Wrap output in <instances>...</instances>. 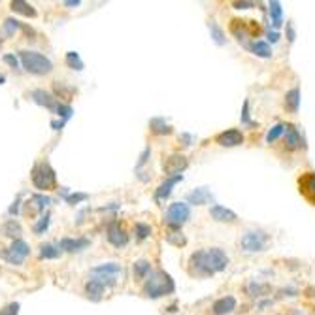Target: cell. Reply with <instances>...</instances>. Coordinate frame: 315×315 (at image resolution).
Instances as JSON below:
<instances>
[{"mask_svg":"<svg viewBox=\"0 0 315 315\" xmlns=\"http://www.w3.org/2000/svg\"><path fill=\"white\" fill-rule=\"evenodd\" d=\"M298 191L312 206H315V172H304L298 178Z\"/></svg>","mask_w":315,"mask_h":315,"instance_id":"9","label":"cell"},{"mask_svg":"<svg viewBox=\"0 0 315 315\" xmlns=\"http://www.w3.org/2000/svg\"><path fill=\"white\" fill-rule=\"evenodd\" d=\"M123 274V266L117 264V262H104V264H98V266L91 268L89 272V281H93L96 285H100L102 289H108V287H114L117 283L119 276Z\"/></svg>","mask_w":315,"mask_h":315,"instance_id":"3","label":"cell"},{"mask_svg":"<svg viewBox=\"0 0 315 315\" xmlns=\"http://www.w3.org/2000/svg\"><path fill=\"white\" fill-rule=\"evenodd\" d=\"M298 106H300V89L295 87V89H291L285 95V108L289 112L296 114V112H298Z\"/></svg>","mask_w":315,"mask_h":315,"instance_id":"22","label":"cell"},{"mask_svg":"<svg viewBox=\"0 0 315 315\" xmlns=\"http://www.w3.org/2000/svg\"><path fill=\"white\" fill-rule=\"evenodd\" d=\"M30 98L36 102L38 106H44V108H48L49 112H55L57 110V106L61 104L55 96L48 93V91H44V89H36V91H32L30 93Z\"/></svg>","mask_w":315,"mask_h":315,"instance_id":"13","label":"cell"},{"mask_svg":"<svg viewBox=\"0 0 315 315\" xmlns=\"http://www.w3.org/2000/svg\"><path fill=\"white\" fill-rule=\"evenodd\" d=\"M151 130L153 132H157V134H168L172 128H170V125L166 123L164 119H161V117H157V119H153L151 123Z\"/></svg>","mask_w":315,"mask_h":315,"instance_id":"32","label":"cell"},{"mask_svg":"<svg viewBox=\"0 0 315 315\" xmlns=\"http://www.w3.org/2000/svg\"><path fill=\"white\" fill-rule=\"evenodd\" d=\"M266 291H268V285H260V283H255V281H251L248 285V293L251 296H262Z\"/></svg>","mask_w":315,"mask_h":315,"instance_id":"35","label":"cell"},{"mask_svg":"<svg viewBox=\"0 0 315 315\" xmlns=\"http://www.w3.org/2000/svg\"><path fill=\"white\" fill-rule=\"evenodd\" d=\"M49 204H51V200H49L48 196L34 194V196H30V200H29V211H44Z\"/></svg>","mask_w":315,"mask_h":315,"instance_id":"24","label":"cell"},{"mask_svg":"<svg viewBox=\"0 0 315 315\" xmlns=\"http://www.w3.org/2000/svg\"><path fill=\"white\" fill-rule=\"evenodd\" d=\"M210 217L217 223H236L238 221V215L234 211L225 208V206H219V204L210 208Z\"/></svg>","mask_w":315,"mask_h":315,"instance_id":"14","label":"cell"},{"mask_svg":"<svg viewBox=\"0 0 315 315\" xmlns=\"http://www.w3.org/2000/svg\"><path fill=\"white\" fill-rule=\"evenodd\" d=\"M89 244H91V240H87V238H63L57 244V248H59V251L76 253V251H81V249H85Z\"/></svg>","mask_w":315,"mask_h":315,"instance_id":"15","label":"cell"},{"mask_svg":"<svg viewBox=\"0 0 315 315\" xmlns=\"http://www.w3.org/2000/svg\"><path fill=\"white\" fill-rule=\"evenodd\" d=\"M238 246L244 253H262L270 246V234L260 229L246 230L238 240Z\"/></svg>","mask_w":315,"mask_h":315,"instance_id":"4","label":"cell"},{"mask_svg":"<svg viewBox=\"0 0 315 315\" xmlns=\"http://www.w3.org/2000/svg\"><path fill=\"white\" fill-rule=\"evenodd\" d=\"M4 83H6V76H2V74H0V85H4Z\"/></svg>","mask_w":315,"mask_h":315,"instance_id":"46","label":"cell"},{"mask_svg":"<svg viewBox=\"0 0 315 315\" xmlns=\"http://www.w3.org/2000/svg\"><path fill=\"white\" fill-rule=\"evenodd\" d=\"M66 64L72 70H83V61H81V57H79V53H76V51H68L66 53Z\"/></svg>","mask_w":315,"mask_h":315,"instance_id":"29","label":"cell"},{"mask_svg":"<svg viewBox=\"0 0 315 315\" xmlns=\"http://www.w3.org/2000/svg\"><path fill=\"white\" fill-rule=\"evenodd\" d=\"M151 274V264L147 260H138L134 262V276L138 279H145V277Z\"/></svg>","mask_w":315,"mask_h":315,"instance_id":"27","label":"cell"},{"mask_svg":"<svg viewBox=\"0 0 315 315\" xmlns=\"http://www.w3.org/2000/svg\"><path fill=\"white\" fill-rule=\"evenodd\" d=\"M268 8H270V17H272V25L279 29L281 27V23H283V10H281V4L274 0V2H270L268 4Z\"/></svg>","mask_w":315,"mask_h":315,"instance_id":"23","label":"cell"},{"mask_svg":"<svg viewBox=\"0 0 315 315\" xmlns=\"http://www.w3.org/2000/svg\"><path fill=\"white\" fill-rule=\"evenodd\" d=\"M55 114H57L59 117H61L59 121H63V123H66L68 119L72 117V114H74V110H72V106L63 104V102H61V104L57 106V110H55Z\"/></svg>","mask_w":315,"mask_h":315,"instance_id":"33","label":"cell"},{"mask_svg":"<svg viewBox=\"0 0 315 315\" xmlns=\"http://www.w3.org/2000/svg\"><path fill=\"white\" fill-rule=\"evenodd\" d=\"M108 242L112 246H115V248H123V246L128 244V234H126L125 227H121L119 221L110 223V227H108Z\"/></svg>","mask_w":315,"mask_h":315,"instance_id":"11","label":"cell"},{"mask_svg":"<svg viewBox=\"0 0 315 315\" xmlns=\"http://www.w3.org/2000/svg\"><path fill=\"white\" fill-rule=\"evenodd\" d=\"M10 6L15 13H21L25 17H36V10L30 6L29 2H25V0H13Z\"/></svg>","mask_w":315,"mask_h":315,"instance_id":"21","label":"cell"},{"mask_svg":"<svg viewBox=\"0 0 315 315\" xmlns=\"http://www.w3.org/2000/svg\"><path fill=\"white\" fill-rule=\"evenodd\" d=\"M4 29H6V32L8 34H13L17 29H21V23L15 19H6V23H4Z\"/></svg>","mask_w":315,"mask_h":315,"instance_id":"40","label":"cell"},{"mask_svg":"<svg viewBox=\"0 0 315 315\" xmlns=\"http://www.w3.org/2000/svg\"><path fill=\"white\" fill-rule=\"evenodd\" d=\"M187 200H189V204L202 206V204H210L213 200V196H211V192L206 187H198V189H194L192 192L187 194Z\"/></svg>","mask_w":315,"mask_h":315,"instance_id":"18","label":"cell"},{"mask_svg":"<svg viewBox=\"0 0 315 315\" xmlns=\"http://www.w3.org/2000/svg\"><path fill=\"white\" fill-rule=\"evenodd\" d=\"M64 198H66L68 204H77V202H83L89 198V194H85V192H72V194H64Z\"/></svg>","mask_w":315,"mask_h":315,"instance_id":"36","label":"cell"},{"mask_svg":"<svg viewBox=\"0 0 315 315\" xmlns=\"http://www.w3.org/2000/svg\"><path fill=\"white\" fill-rule=\"evenodd\" d=\"M48 227H49V213H46V215L40 217V221L34 225V232H36V234H42Z\"/></svg>","mask_w":315,"mask_h":315,"instance_id":"38","label":"cell"},{"mask_svg":"<svg viewBox=\"0 0 315 315\" xmlns=\"http://www.w3.org/2000/svg\"><path fill=\"white\" fill-rule=\"evenodd\" d=\"M242 123H244V125H253L251 121H249V102H248V100L244 102V112H242Z\"/></svg>","mask_w":315,"mask_h":315,"instance_id":"41","label":"cell"},{"mask_svg":"<svg viewBox=\"0 0 315 315\" xmlns=\"http://www.w3.org/2000/svg\"><path fill=\"white\" fill-rule=\"evenodd\" d=\"M248 49L253 53V55L262 57V59H268L272 55V49H270V46H268L264 40H253V42L248 46Z\"/></svg>","mask_w":315,"mask_h":315,"instance_id":"20","label":"cell"},{"mask_svg":"<svg viewBox=\"0 0 315 315\" xmlns=\"http://www.w3.org/2000/svg\"><path fill=\"white\" fill-rule=\"evenodd\" d=\"M232 6H234L236 10H248V8H253L255 4H253V2H234Z\"/></svg>","mask_w":315,"mask_h":315,"instance_id":"43","label":"cell"},{"mask_svg":"<svg viewBox=\"0 0 315 315\" xmlns=\"http://www.w3.org/2000/svg\"><path fill=\"white\" fill-rule=\"evenodd\" d=\"M183 180V174L182 176H172V178H166V182H163L159 185V189L155 191V198L157 200H166L168 196H170V192H172V187L176 183H180Z\"/></svg>","mask_w":315,"mask_h":315,"instance_id":"17","label":"cell"},{"mask_svg":"<svg viewBox=\"0 0 315 315\" xmlns=\"http://www.w3.org/2000/svg\"><path fill=\"white\" fill-rule=\"evenodd\" d=\"M30 255V248L27 242H23V240H13V244H11L8 249H4L2 253H0V257L4 258V260H8L10 264H23V260Z\"/></svg>","mask_w":315,"mask_h":315,"instance_id":"8","label":"cell"},{"mask_svg":"<svg viewBox=\"0 0 315 315\" xmlns=\"http://www.w3.org/2000/svg\"><path fill=\"white\" fill-rule=\"evenodd\" d=\"M236 310V298L234 296H223L219 300H215L211 306V314L213 315H229Z\"/></svg>","mask_w":315,"mask_h":315,"instance_id":"16","label":"cell"},{"mask_svg":"<svg viewBox=\"0 0 315 315\" xmlns=\"http://www.w3.org/2000/svg\"><path fill=\"white\" fill-rule=\"evenodd\" d=\"M189 166L187 163V157H183L180 153H174L170 155L163 164V170L164 174H168V178H172V176H182V172Z\"/></svg>","mask_w":315,"mask_h":315,"instance_id":"10","label":"cell"},{"mask_svg":"<svg viewBox=\"0 0 315 315\" xmlns=\"http://www.w3.org/2000/svg\"><path fill=\"white\" fill-rule=\"evenodd\" d=\"M136 234H138V240H145L151 234V227L145 225V223H138L136 225Z\"/></svg>","mask_w":315,"mask_h":315,"instance_id":"37","label":"cell"},{"mask_svg":"<svg viewBox=\"0 0 315 315\" xmlns=\"http://www.w3.org/2000/svg\"><path fill=\"white\" fill-rule=\"evenodd\" d=\"M4 232H6V236H10V238L21 240L23 229H21V225L15 219H10L8 223H6V225H4Z\"/></svg>","mask_w":315,"mask_h":315,"instance_id":"25","label":"cell"},{"mask_svg":"<svg viewBox=\"0 0 315 315\" xmlns=\"http://www.w3.org/2000/svg\"><path fill=\"white\" fill-rule=\"evenodd\" d=\"M176 285H174V279L164 270H151V274L145 277V283H143V295L147 298H161V296L172 295Z\"/></svg>","mask_w":315,"mask_h":315,"instance_id":"2","label":"cell"},{"mask_svg":"<svg viewBox=\"0 0 315 315\" xmlns=\"http://www.w3.org/2000/svg\"><path fill=\"white\" fill-rule=\"evenodd\" d=\"M85 295L89 296L93 302H98V300L102 298V295H104V289H102L100 285H96V283H93V281H87Z\"/></svg>","mask_w":315,"mask_h":315,"instance_id":"26","label":"cell"},{"mask_svg":"<svg viewBox=\"0 0 315 315\" xmlns=\"http://www.w3.org/2000/svg\"><path fill=\"white\" fill-rule=\"evenodd\" d=\"M0 48H2V38H0Z\"/></svg>","mask_w":315,"mask_h":315,"instance_id":"47","label":"cell"},{"mask_svg":"<svg viewBox=\"0 0 315 315\" xmlns=\"http://www.w3.org/2000/svg\"><path fill=\"white\" fill-rule=\"evenodd\" d=\"M166 242H168V244H174V246H178V248H182V246L187 244L185 236L180 234V232H168V234H166Z\"/></svg>","mask_w":315,"mask_h":315,"instance_id":"34","label":"cell"},{"mask_svg":"<svg viewBox=\"0 0 315 315\" xmlns=\"http://www.w3.org/2000/svg\"><path fill=\"white\" fill-rule=\"evenodd\" d=\"M208 27H210V34H211V38H213V42H215L217 46H223V44H225V30L221 29L215 21H210Z\"/></svg>","mask_w":315,"mask_h":315,"instance_id":"28","label":"cell"},{"mask_svg":"<svg viewBox=\"0 0 315 315\" xmlns=\"http://www.w3.org/2000/svg\"><path fill=\"white\" fill-rule=\"evenodd\" d=\"M61 255L59 248H55L53 244H44L40 246V257L42 258H57Z\"/></svg>","mask_w":315,"mask_h":315,"instance_id":"31","label":"cell"},{"mask_svg":"<svg viewBox=\"0 0 315 315\" xmlns=\"http://www.w3.org/2000/svg\"><path fill=\"white\" fill-rule=\"evenodd\" d=\"M189 217H191L189 204H185V202H174V204H170V208H168L166 215H164V223H166L168 227H172V229H180L182 225L187 223Z\"/></svg>","mask_w":315,"mask_h":315,"instance_id":"7","label":"cell"},{"mask_svg":"<svg viewBox=\"0 0 315 315\" xmlns=\"http://www.w3.org/2000/svg\"><path fill=\"white\" fill-rule=\"evenodd\" d=\"M30 180H32V185L40 191H51L57 187V174L48 163L34 164L30 172Z\"/></svg>","mask_w":315,"mask_h":315,"instance_id":"6","label":"cell"},{"mask_svg":"<svg viewBox=\"0 0 315 315\" xmlns=\"http://www.w3.org/2000/svg\"><path fill=\"white\" fill-rule=\"evenodd\" d=\"M0 315H19V304L17 302H11L4 310H0Z\"/></svg>","mask_w":315,"mask_h":315,"instance_id":"39","label":"cell"},{"mask_svg":"<svg viewBox=\"0 0 315 315\" xmlns=\"http://www.w3.org/2000/svg\"><path fill=\"white\" fill-rule=\"evenodd\" d=\"M268 40H270V42H277V40H279V34H277L276 30H274V32L270 30V32H268Z\"/></svg>","mask_w":315,"mask_h":315,"instance_id":"44","label":"cell"},{"mask_svg":"<svg viewBox=\"0 0 315 315\" xmlns=\"http://www.w3.org/2000/svg\"><path fill=\"white\" fill-rule=\"evenodd\" d=\"M215 142L223 145V147H236L244 143V134L240 132L238 128H229L225 132H221L215 136Z\"/></svg>","mask_w":315,"mask_h":315,"instance_id":"12","label":"cell"},{"mask_svg":"<svg viewBox=\"0 0 315 315\" xmlns=\"http://www.w3.org/2000/svg\"><path fill=\"white\" fill-rule=\"evenodd\" d=\"M79 4H81L79 0H66L64 2V6H79Z\"/></svg>","mask_w":315,"mask_h":315,"instance_id":"45","label":"cell"},{"mask_svg":"<svg viewBox=\"0 0 315 315\" xmlns=\"http://www.w3.org/2000/svg\"><path fill=\"white\" fill-rule=\"evenodd\" d=\"M19 59L23 63V68L34 76H44L53 70V63L46 55L36 53V51H19Z\"/></svg>","mask_w":315,"mask_h":315,"instance_id":"5","label":"cell"},{"mask_svg":"<svg viewBox=\"0 0 315 315\" xmlns=\"http://www.w3.org/2000/svg\"><path fill=\"white\" fill-rule=\"evenodd\" d=\"M285 143L289 149H298L302 147V136L296 130L293 125H287L285 126Z\"/></svg>","mask_w":315,"mask_h":315,"instance_id":"19","label":"cell"},{"mask_svg":"<svg viewBox=\"0 0 315 315\" xmlns=\"http://www.w3.org/2000/svg\"><path fill=\"white\" fill-rule=\"evenodd\" d=\"M285 126L287 125H283V123H277V125H274L270 130H268V134H266V143H274L279 138V136H283L285 134Z\"/></svg>","mask_w":315,"mask_h":315,"instance_id":"30","label":"cell"},{"mask_svg":"<svg viewBox=\"0 0 315 315\" xmlns=\"http://www.w3.org/2000/svg\"><path fill=\"white\" fill-rule=\"evenodd\" d=\"M229 266V255L221 248H206L192 253L189 258V272L192 276L210 277Z\"/></svg>","mask_w":315,"mask_h":315,"instance_id":"1","label":"cell"},{"mask_svg":"<svg viewBox=\"0 0 315 315\" xmlns=\"http://www.w3.org/2000/svg\"><path fill=\"white\" fill-rule=\"evenodd\" d=\"M4 63H6V64H10L11 68L19 66V61L15 59V55H10V53H8V55H4Z\"/></svg>","mask_w":315,"mask_h":315,"instance_id":"42","label":"cell"}]
</instances>
